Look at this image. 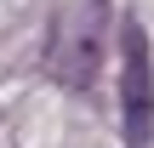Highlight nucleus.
Segmentation results:
<instances>
[{
  "label": "nucleus",
  "instance_id": "f257e3e1",
  "mask_svg": "<svg viewBox=\"0 0 154 148\" xmlns=\"http://www.w3.org/2000/svg\"><path fill=\"white\" fill-rule=\"evenodd\" d=\"M120 131H126V148H149L154 137V63L137 17L120 23Z\"/></svg>",
  "mask_w": 154,
  "mask_h": 148
},
{
  "label": "nucleus",
  "instance_id": "f03ea898",
  "mask_svg": "<svg viewBox=\"0 0 154 148\" xmlns=\"http://www.w3.org/2000/svg\"><path fill=\"white\" fill-rule=\"evenodd\" d=\"M97 51H103V0H86V6H74V11H57L46 68H51L69 91L91 86V74H97Z\"/></svg>",
  "mask_w": 154,
  "mask_h": 148
}]
</instances>
